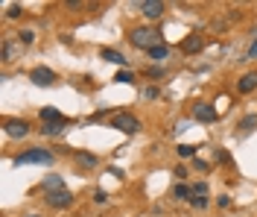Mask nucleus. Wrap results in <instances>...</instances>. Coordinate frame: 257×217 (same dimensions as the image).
Instances as JSON below:
<instances>
[{"mask_svg": "<svg viewBox=\"0 0 257 217\" xmlns=\"http://www.w3.org/2000/svg\"><path fill=\"white\" fill-rule=\"evenodd\" d=\"M15 53H18V47H15V44H6V47H3V59L9 62V59H12Z\"/></svg>", "mask_w": 257, "mask_h": 217, "instance_id": "21", "label": "nucleus"}, {"mask_svg": "<svg viewBox=\"0 0 257 217\" xmlns=\"http://www.w3.org/2000/svg\"><path fill=\"white\" fill-rule=\"evenodd\" d=\"M251 126H257V117L254 115H245L240 120V132H251Z\"/></svg>", "mask_w": 257, "mask_h": 217, "instance_id": "18", "label": "nucleus"}, {"mask_svg": "<svg viewBox=\"0 0 257 217\" xmlns=\"http://www.w3.org/2000/svg\"><path fill=\"white\" fill-rule=\"evenodd\" d=\"M62 188H64V179H62V176H47V179H44V194L62 191Z\"/></svg>", "mask_w": 257, "mask_h": 217, "instance_id": "12", "label": "nucleus"}, {"mask_svg": "<svg viewBox=\"0 0 257 217\" xmlns=\"http://www.w3.org/2000/svg\"><path fill=\"white\" fill-rule=\"evenodd\" d=\"M257 88V74H242V80L237 83V91L240 94H248V91H254Z\"/></svg>", "mask_w": 257, "mask_h": 217, "instance_id": "9", "label": "nucleus"}, {"mask_svg": "<svg viewBox=\"0 0 257 217\" xmlns=\"http://www.w3.org/2000/svg\"><path fill=\"white\" fill-rule=\"evenodd\" d=\"M105 62H114V65H126V59H123V53H117V50H102L99 53Z\"/></svg>", "mask_w": 257, "mask_h": 217, "instance_id": "14", "label": "nucleus"}, {"mask_svg": "<svg viewBox=\"0 0 257 217\" xmlns=\"http://www.w3.org/2000/svg\"><path fill=\"white\" fill-rule=\"evenodd\" d=\"M30 80L35 85H53L56 83V70H50V67H32Z\"/></svg>", "mask_w": 257, "mask_h": 217, "instance_id": "5", "label": "nucleus"}, {"mask_svg": "<svg viewBox=\"0 0 257 217\" xmlns=\"http://www.w3.org/2000/svg\"><path fill=\"white\" fill-rule=\"evenodd\" d=\"M138 9H141L146 18H161L164 3H161V0H141V3H138Z\"/></svg>", "mask_w": 257, "mask_h": 217, "instance_id": "7", "label": "nucleus"}, {"mask_svg": "<svg viewBox=\"0 0 257 217\" xmlns=\"http://www.w3.org/2000/svg\"><path fill=\"white\" fill-rule=\"evenodd\" d=\"M3 129H6L9 138H24V135L30 132V123H27V120H6Z\"/></svg>", "mask_w": 257, "mask_h": 217, "instance_id": "6", "label": "nucleus"}, {"mask_svg": "<svg viewBox=\"0 0 257 217\" xmlns=\"http://www.w3.org/2000/svg\"><path fill=\"white\" fill-rule=\"evenodd\" d=\"M50 162H53V156L47 150H27L15 159V165H50Z\"/></svg>", "mask_w": 257, "mask_h": 217, "instance_id": "2", "label": "nucleus"}, {"mask_svg": "<svg viewBox=\"0 0 257 217\" xmlns=\"http://www.w3.org/2000/svg\"><path fill=\"white\" fill-rule=\"evenodd\" d=\"M76 162H79L82 167H94L96 165V156H91V153H76Z\"/></svg>", "mask_w": 257, "mask_h": 217, "instance_id": "16", "label": "nucleus"}, {"mask_svg": "<svg viewBox=\"0 0 257 217\" xmlns=\"http://www.w3.org/2000/svg\"><path fill=\"white\" fill-rule=\"evenodd\" d=\"M216 202H219L222 208H228V202H231V197H228V194H222V197H219V200H216Z\"/></svg>", "mask_w": 257, "mask_h": 217, "instance_id": "27", "label": "nucleus"}, {"mask_svg": "<svg viewBox=\"0 0 257 217\" xmlns=\"http://www.w3.org/2000/svg\"><path fill=\"white\" fill-rule=\"evenodd\" d=\"M27 217H41V214H27Z\"/></svg>", "mask_w": 257, "mask_h": 217, "instance_id": "29", "label": "nucleus"}, {"mask_svg": "<svg viewBox=\"0 0 257 217\" xmlns=\"http://www.w3.org/2000/svg\"><path fill=\"white\" fill-rule=\"evenodd\" d=\"M32 38H35V33H30V30L21 33V41H24V44H32Z\"/></svg>", "mask_w": 257, "mask_h": 217, "instance_id": "25", "label": "nucleus"}, {"mask_svg": "<svg viewBox=\"0 0 257 217\" xmlns=\"http://www.w3.org/2000/svg\"><path fill=\"white\" fill-rule=\"evenodd\" d=\"M132 44L135 47H144V50H152L155 44H161V35L152 30V27H138L132 33Z\"/></svg>", "mask_w": 257, "mask_h": 217, "instance_id": "1", "label": "nucleus"}, {"mask_svg": "<svg viewBox=\"0 0 257 217\" xmlns=\"http://www.w3.org/2000/svg\"><path fill=\"white\" fill-rule=\"evenodd\" d=\"M67 123H70L67 117H62V120H53V123H44V129H41V132H44V135H59L62 129H67Z\"/></svg>", "mask_w": 257, "mask_h": 217, "instance_id": "11", "label": "nucleus"}, {"mask_svg": "<svg viewBox=\"0 0 257 217\" xmlns=\"http://www.w3.org/2000/svg\"><path fill=\"white\" fill-rule=\"evenodd\" d=\"M193 197H208V182H196L193 185Z\"/></svg>", "mask_w": 257, "mask_h": 217, "instance_id": "19", "label": "nucleus"}, {"mask_svg": "<svg viewBox=\"0 0 257 217\" xmlns=\"http://www.w3.org/2000/svg\"><path fill=\"white\" fill-rule=\"evenodd\" d=\"M181 50L184 53H199L202 50V35H187V38L181 41Z\"/></svg>", "mask_w": 257, "mask_h": 217, "instance_id": "10", "label": "nucleus"}, {"mask_svg": "<svg viewBox=\"0 0 257 217\" xmlns=\"http://www.w3.org/2000/svg\"><path fill=\"white\" fill-rule=\"evenodd\" d=\"M149 77H152V80H158V77H164V70H161V67H149Z\"/></svg>", "mask_w": 257, "mask_h": 217, "instance_id": "26", "label": "nucleus"}, {"mask_svg": "<svg viewBox=\"0 0 257 217\" xmlns=\"http://www.w3.org/2000/svg\"><path fill=\"white\" fill-rule=\"evenodd\" d=\"M9 18H18V15H24V9L21 6H9V12H6Z\"/></svg>", "mask_w": 257, "mask_h": 217, "instance_id": "24", "label": "nucleus"}, {"mask_svg": "<svg viewBox=\"0 0 257 217\" xmlns=\"http://www.w3.org/2000/svg\"><path fill=\"white\" fill-rule=\"evenodd\" d=\"M47 202L53 205V208H67V205L73 202V194H70L67 188H62V191H53V194H47Z\"/></svg>", "mask_w": 257, "mask_h": 217, "instance_id": "4", "label": "nucleus"}, {"mask_svg": "<svg viewBox=\"0 0 257 217\" xmlns=\"http://www.w3.org/2000/svg\"><path fill=\"white\" fill-rule=\"evenodd\" d=\"M53 120H62V115L56 109H41V123H53Z\"/></svg>", "mask_w": 257, "mask_h": 217, "instance_id": "17", "label": "nucleus"}, {"mask_svg": "<svg viewBox=\"0 0 257 217\" xmlns=\"http://www.w3.org/2000/svg\"><path fill=\"white\" fill-rule=\"evenodd\" d=\"M111 126L114 129H120V132H126V135H135L138 129H141V120L132 117V115H114Z\"/></svg>", "mask_w": 257, "mask_h": 217, "instance_id": "3", "label": "nucleus"}, {"mask_svg": "<svg viewBox=\"0 0 257 217\" xmlns=\"http://www.w3.org/2000/svg\"><path fill=\"white\" fill-rule=\"evenodd\" d=\"M193 153H196V147H193V144H181V147H178V156H181V159H190Z\"/></svg>", "mask_w": 257, "mask_h": 217, "instance_id": "20", "label": "nucleus"}, {"mask_svg": "<svg viewBox=\"0 0 257 217\" xmlns=\"http://www.w3.org/2000/svg\"><path fill=\"white\" fill-rule=\"evenodd\" d=\"M114 83H132V74H128V70H120V74H117V80H114Z\"/></svg>", "mask_w": 257, "mask_h": 217, "instance_id": "23", "label": "nucleus"}, {"mask_svg": "<svg viewBox=\"0 0 257 217\" xmlns=\"http://www.w3.org/2000/svg\"><path fill=\"white\" fill-rule=\"evenodd\" d=\"M193 115H196V120L213 123V120H216V109H210L208 103H196V106H193Z\"/></svg>", "mask_w": 257, "mask_h": 217, "instance_id": "8", "label": "nucleus"}, {"mask_svg": "<svg viewBox=\"0 0 257 217\" xmlns=\"http://www.w3.org/2000/svg\"><path fill=\"white\" fill-rule=\"evenodd\" d=\"M193 208H208V197H193Z\"/></svg>", "mask_w": 257, "mask_h": 217, "instance_id": "22", "label": "nucleus"}, {"mask_svg": "<svg viewBox=\"0 0 257 217\" xmlns=\"http://www.w3.org/2000/svg\"><path fill=\"white\" fill-rule=\"evenodd\" d=\"M248 59H257V38H254V44L248 47Z\"/></svg>", "mask_w": 257, "mask_h": 217, "instance_id": "28", "label": "nucleus"}, {"mask_svg": "<svg viewBox=\"0 0 257 217\" xmlns=\"http://www.w3.org/2000/svg\"><path fill=\"white\" fill-rule=\"evenodd\" d=\"M167 53H170V47L161 41V44H155L152 50H149V59H155V62H161V59H167Z\"/></svg>", "mask_w": 257, "mask_h": 217, "instance_id": "13", "label": "nucleus"}, {"mask_svg": "<svg viewBox=\"0 0 257 217\" xmlns=\"http://www.w3.org/2000/svg\"><path fill=\"white\" fill-rule=\"evenodd\" d=\"M173 194H176V200H193V188H187L184 182H178Z\"/></svg>", "mask_w": 257, "mask_h": 217, "instance_id": "15", "label": "nucleus"}]
</instances>
